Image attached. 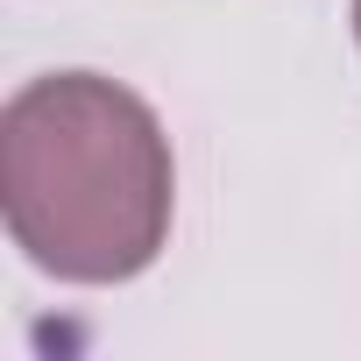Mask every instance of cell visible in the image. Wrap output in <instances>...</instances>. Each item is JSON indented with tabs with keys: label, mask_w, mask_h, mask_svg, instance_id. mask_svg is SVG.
Instances as JSON below:
<instances>
[{
	"label": "cell",
	"mask_w": 361,
	"mask_h": 361,
	"mask_svg": "<svg viewBox=\"0 0 361 361\" xmlns=\"http://www.w3.org/2000/svg\"><path fill=\"white\" fill-rule=\"evenodd\" d=\"M170 142L156 114L99 78H29L0 114V206L15 248L64 283H128L170 234Z\"/></svg>",
	"instance_id": "cell-1"
},
{
	"label": "cell",
	"mask_w": 361,
	"mask_h": 361,
	"mask_svg": "<svg viewBox=\"0 0 361 361\" xmlns=\"http://www.w3.org/2000/svg\"><path fill=\"white\" fill-rule=\"evenodd\" d=\"M354 36H361V0H354Z\"/></svg>",
	"instance_id": "cell-2"
}]
</instances>
